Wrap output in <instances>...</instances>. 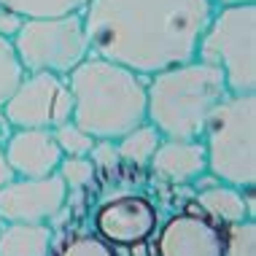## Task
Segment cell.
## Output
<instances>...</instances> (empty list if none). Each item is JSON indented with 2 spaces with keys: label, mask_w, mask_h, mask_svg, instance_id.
<instances>
[{
  "label": "cell",
  "mask_w": 256,
  "mask_h": 256,
  "mask_svg": "<svg viewBox=\"0 0 256 256\" xmlns=\"http://www.w3.org/2000/svg\"><path fill=\"white\" fill-rule=\"evenodd\" d=\"M213 11L210 0H89L81 14L94 57L148 78L194 60Z\"/></svg>",
  "instance_id": "6da1fadb"
},
{
  "label": "cell",
  "mask_w": 256,
  "mask_h": 256,
  "mask_svg": "<svg viewBox=\"0 0 256 256\" xmlns=\"http://www.w3.org/2000/svg\"><path fill=\"white\" fill-rule=\"evenodd\" d=\"M73 94L70 119L94 140H119L146 122V76L102 57H89L68 76Z\"/></svg>",
  "instance_id": "7a4b0ae2"
},
{
  "label": "cell",
  "mask_w": 256,
  "mask_h": 256,
  "mask_svg": "<svg viewBox=\"0 0 256 256\" xmlns=\"http://www.w3.org/2000/svg\"><path fill=\"white\" fill-rule=\"evenodd\" d=\"M226 94L216 68L189 60L146 78V122L168 140H200L210 110Z\"/></svg>",
  "instance_id": "3957f363"
},
{
  "label": "cell",
  "mask_w": 256,
  "mask_h": 256,
  "mask_svg": "<svg viewBox=\"0 0 256 256\" xmlns=\"http://www.w3.org/2000/svg\"><path fill=\"white\" fill-rule=\"evenodd\" d=\"M208 176L221 184L254 189L256 184V94H226L202 130Z\"/></svg>",
  "instance_id": "277c9868"
},
{
  "label": "cell",
  "mask_w": 256,
  "mask_h": 256,
  "mask_svg": "<svg viewBox=\"0 0 256 256\" xmlns=\"http://www.w3.org/2000/svg\"><path fill=\"white\" fill-rule=\"evenodd\" d=\"M194 60L216 68L230 94H256V3L213 11Z\"/></svg>",
  "instance_id": "5b68a950"
},
{
  "label": "cell",
  "mask_w": 256,
  "mask_h": 256,
  "mask_svg": "<svg viewBox=\"0 0 256 256\" xmlns=\"http://www.w3.org/2000/svg\"><path fill=\"white\" fill-rule=\"evenodd\" d=\"M24 73H54L68 78L89 54L84 14L27 16L11 38Z\"/></svg>",
  "instance_id": "8992f818"
},
{
  "label": "cell",
  "mask_w": 256,
  "mask_h": 256,
  "mask_svg": "<svg viewBox=\"0 0 256 256\" xmlns=\"http://www.w3.org/2000/svg\"><path fill=\"white\" fill-rule=\"evenodd\" d=\"M3 110L16 130L60 127L73 116V94L68 78L54 73H24Z\"/></svg>",
  "instance_id": "52a82bcc"
},
{
  "label": "cell",
  "mask_w": 256,
  "mask_h": 256,
  "mask_svg": "<svg viewBox=\"0 0 256 256\" xmlns=\"http://www.w3.org/2000/svg\"><path fill=\"white\" fill-rule=\"evenodd\" d=\"M68 197L70 192L60 172L40 178L14 176L0 189V224H52Z\"/></svg>",
  "instance_id": "ba28073f"
},
{
  "label": "cell",
  "mask_w": 256,
  "mask_h": 256,
  "mask_svg": "<svg viewBox=\"0 0 256 256\" xmlns=\"http://www.w3.org/2000/svg\"><path fill=\"white\" fill-rule=\"evenodd\" d=\"M159 226V210L143 194H116L98 205L94 210V232L108 246L132 248L154 238Z\"/></svg>",
  "instance_id": "9c48e42d"
},
{
  "label": "cell",
  "mask_w": 256,
  "mask_h": 256,
  "mask_svg": "<svg viewBox=\"0 0 256 256\" xmlns=\"http://www.w3.org/2000/svg\"><path fill=\"white\" fill-rule=\"evenodd\" d=\"M156 256H224V226L202 210L172 213L156 226Z\"/></svg>",
  "instance_id": "30bf717a"
},
{
  "label": "cell",
  "mask_w": 256,
  "mask_h": 256,
  "mask_svg": "<svg viewBox=\"0 0 256 256\" xmlns=\"http://www.w3.org/2000/svg\"><path fill=\"white\" fill-rule=\"evenodd\" d=\"M3 154L14 176L19 178L52 176L62 162V151L52 130H14L8 143L3 146Z\"/></svg>",
  "instance_id": "8fae6325"
},
{
  "label": "cell",
  "mask_w": 256,
  "mask_h": 256,
  "mask_svg": "<svg viewBox=\"0 0 256 256\" xmlns=\"http://www.w3.org/2000/svg\"><path fill=\"white\" fill-rule=\"evenodd\" d=\"M148 170L156 181L172 186L202 181L208 176L202 140H168V138H162V143L156 146L148 162Z\"/></svg>",
  "instance_id": "7c38bea8"
},
{
  "label": "cell",
  "mask_w": 256,
  "mask_h": 256,
  "mask_svg": "<svg viewBox=\"0 0 256 256\" xmlns=\"http://www.w3.org/2000/svg\"><path fill=\"white\" fill-rule=\"evenodd\" d=\"M254 189H238L230 184H210L200 189L197 210H202L208 218H213L221 226L238 224V221L254 218Z\"/></svg>",
  "instance_id": "4fadbf2b"
},
{
  "label": "cell",
  "mask_w": 256,
  "mask_h": 256,
  "mask_svg": "<svg viewBox=\"0 0 256 256\" xmlns=\"http://www.w3.org/2000/svg\"><path fill=\"white\" fill-rule=\"evenodd\" d=\"M52 224H0V256H52Z\"/></svg>",
  "instance_id": "5bb4252c"
},
{
  "label": "cell",
  "mask_w": 256,
  "mask_h": 256,
  "mask_svg": "<svg viewBox=\"0 0 256 256\" xmlns=\"http://www.w3.org/2000/svg\"><path fill=\"white\" fill-rule=\"evenodd\" d=\"M159 143H162V135L156 132V127L143 122L138 127H132L130 132H124L119 140H114V148H116L119 162L132 164V168H148Z\"/></svg>",
  "instance_id": "9a60e30c"
},
{
  "label": "cell",
  "mask_w": 256,
  "mask_h": 256,
  "mask_svg": "<svg viewBox=\"0 0 256 256\" xmlns=\"http://www.w3.org/2000/svg\"><path fill=\"white\" fill-rule=\"evenodd\" d=\"M0 3L27 19V16H60V14L84 11L89 0H0Z\"/></svg>",
  "instance_id": "2e32d148"
},
{
  "label": "cell",
  "mask_w": 256,
  "mask_h": 256,
  "mask_svg": "<svg viewBox=\"0 0 256 256\" xmlns=\"http://www.w3.org/2000/svg\"><path fill=\"white\" fill-rule=\"evenodd\" d=\"M52 132H54V140H57L62 156H89L92 148H94V143H98L84 127H78L73 119H68L65 124L54 127Z\"/></svg>",
  "instance_id": "e0dca14e"
},
{
  "label": "cell",
  "mask_w": 256,
  "mask_h": 256,
  "mask_svg": "<svg viewBox=\"0 0 256 256\" xmlns=\"http://www.w3.org/2000/svg\"><path fill=\"white\" fill-rule=\"evenodd\" d=\"M22 78H24V68L19 62L16 52H14L11 38L0 36V108L6 106V100L11 98V92L19 86Z\"/></svg>",
  "instance_id": "ac0fdd59"
},
{
  "label": "cell",
  "mask_w": 256,
  "mask_h": 256,
  "mask_svg": "<svg viewBox=\"0 0 256 256\" xmlns=\"http://www.w3.org/2000/svg\"><path fill=\"white\" fill-rule=\"evenodd\" d=\"M224 256H256V221L254 218L224 226Z\"/></svg>",
  "instance_id": "d6986e66"
},
{
  "label": "cell",
  "mask_w": 256,
  "mask_h": 256,
  "mask_svg": "<svg viewBox=\"0 0 256 256\" xmlns=\"http://www.w3.org/2000/svg\"><path fill=\"white\" fill-rule=\"evenodd\" d=\"M57 172L65 181L68 192H81L86 186H92V181L98 178V168L89 156H62Z\"/></svg>",
  "instance_id": "ffe728a7"
},
{
  "label": "cell",
  "mask_w": 256,
  "mask_h": 256,
  "mask_svg": "<svg viewBox=\"0 0 256 256\" xmlns=\"http://www.w3.org/2000/svg\"><path fill=\"white\" fill-rule=\"evenodd\" d=\"M60 256H116V251L98 234H76L62 246Z\"/></svg>",
  "instance_id": "44dd1931"
},
{
  "label": "cell",
  "mask_w": 256,
  "mask_h": 256,
  "mask_svg": "<svg viewBox=\"0 0 256 256\" xmlns=\"http://www.w3.org/2000/svg\"><path fill=\"white\" fill-rule=\"evenodd\" d=\"M22 22H24V16H22V14L11 11L8 6H3V3H0V36L14 38V36H16V30L22 27Z\"/></svg>",
  "instance_id": "7402d4cb"
},
{
  "label": "cell",
  "mask_w": 256,
  "mask_h": 256,
  "mask_svg": "<svg viewBox=\"0 0 256 256\" xmlns=\"http://www.w3.org/2000/svg\"><path fill=\"white\" fill-rule=\"evenodd\" d=\"M14 130H16V127H14V124H11V119L6 116V110L0 108V148H3L6 143H8V138L14 135Z\"/></svg>",
  "instance_id": "603a6c76"
},
{
  "label": "cell",
  "mask_w": 256,
  "mask_h": 256,
  "mask_svg": "<svg viewBox=\"0 0 256 256\" xmlns=\"http://www.w3.org/2000/svg\"><path fill=\"white\" fill-rule=\"evenodd\" d=\"M14 178V170H11V164H8V159H6L3 154V148H0V189H3L6 184H8Z\"/></svg>",
  "instance_id": "cb8c5ba5"
},
{
  "label": "cell",
  "mask_w": 256,
  "mask_h": 256,
  "mask_svg": "<svg viewBox=\"0 0 256 256\" xmlns=\"http://www.w3.org/2000/svg\"><path fill=\"white\" fill-rule=\"evenodd\" d=\"M216 8H226V6H246V3H256V0H210Z\"/></svg>",
  "instance_id": "d4e9b609"
}]
</instances>
